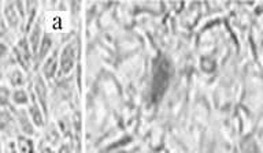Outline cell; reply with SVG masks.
Segmentation results:
<instances>
[{"mask_svg":"<svg viewBox=\"0 0 263 153\" xmlns=\"http://www.w3.org/2000/svg\"><path fill=\"white\" fill-rule=\"evenodd\" d=\"M14 56H15L16 62L21 64V67H24V70H28L30 66V60L33 58L32 48L29 46L28 38L20 40V42L14 48Z\"/></svg>","mask_w":263,"mask_h":153,"instance_id":"1","label":"cell"},{"mask_svg":"<svg viewBox=\"0 0 263 153\" xmlns=\"http://www.w3.org/2000/svg\"><path fill=\"white\" fill-rule=\"evenodd\" d=\"M4 19L7 22V25L12 29H15L20 25L21 15L18 13V9H16L15 3H6L4 5Z\"/></svg>","mask_w":263,"mask_h":153,"instance_id":"2","label":"cell"},{"mask_svg":"<svg viewBox=\"0 0 263 153\" xmlns=\"http://www.w3.org/2000/svg\"><path fill=\"white\" fill-rule=\"evenodd\" d=\"M76 47L71 42L70 46H67L62 52L61 58V70L62 73H69L71 70V67L74 64V59H76Z\"/></svg>","mask_w":263,"mask_h":153,"instance_id":"3","label":"cell"},{"mask_svg":"<svg viewBox=\"0 0 263 153\" xmlns=\"http://www.w3.org/2000/svg\"><path fill=\"white\" fill-rule=\"evenodd\" d=\"M16 122H18V126H20L22 134H25V136L34 134V127L36 126L33 124V122L29 118L28 112L18 111V114H16Z\"/></svg>","mask_w":263,"mask_h":153,"instance_id":"4","label":"cell"},{"mask_svg":"<svg viewBox=\"0 0 263 153\" xmlns=\"http://www.w3.org/2000/svg\"><path fill=\"white\" fill-rule=\"evenodd\" d=\"M34 95H36V99L40 104L41 108H44V112L47 110V89H45L44 79L41 77H37L36 81H34Z\"/></svg>","mask_w":263,"mask_h":153,"instance_id":"5","label":"cell"},{"mask_svg":"<svg viewBox=\"0 0 263 153\" xmlns=\"http://www.w3.org/2000/svg\"><path fill=\"white\" fill-rule=\"evenodd\" d=\"M28 114L29 118H30V120H32L33 124H34L36 127H41V126L44 124V114H43V110H41L40 104L39 103L34 101L33 104H30V105H29Z\"/></svg>","mask_w":263,"mask_h":153,"instance_id":"6","label":"cell"},{"mask_svg":"<svg viewBox=\"0 0 263 153\" xmlns=\"http://www.w3.org/2000/svg\"><path fill=\"white\" fill-rule=\"evenodd\" d=\"M51 47H52V40L49 37L48 34H44L43 36V40L40 42V47H39V51H37V59L39 60H44L47 58V55H48L49 50H51Z\"/></svg>","mask_w":263,"mask_h":153,"instance_id":"7","label":"cell"},{"mask_svg":"<svg viewBox=\"0 0 263 153\" xmlns=\"http://www.w3.org/2000/svg\"><path fill=\"white\" fill-rule=\"evenodd\" d=\"M16 150L18 153H34V145L30 138L26 136H21L16 142Z\"/></svg>","mask_w":263,"mask_h":153,"instance_id":"8","label":"cell"},{"mask_svg":"<svg viewBox=\"0 0 263 153\" xmlns=\"http://www.w3.org/2000/svg\"><path fill=\"white\" fill-rule=\"evenodd\" d=\"M57 56L52 55L44 60V64H43V74L45 75V78H52L55 75V71H57Z\"/></svg>","mask_w":263,"mask_h":153,"instance_id":"9","label":"cell"},{"mask_svg":"<svg viewBox=\"0 0 263 153\" xmlns=\"http://www.w3.org/2000/svg\"><path fill=\"white\" fill-rule=\"evenodd\" d=\"M11 101L15 104V105H20V107L26 105V104H29L28 92L25 91V89H22V88H18V89H15V91L11 93Z\"/></svg>","mask_w":263,"mask_h":153,"instance_id":"10","label":"cell"},{"mask_svg":"<svg viewBox=\"0 0 263 153\" xmlns=\"http://www.w3.org/2000/svg\"><path fill=\"white\" fill-rule=\"evenodd\" d=\"M8 81L11 83V86L14 88H21L25 83V75L22 73V70H12L10 74H8Z\"/></svg>","mask_w":263,"mask_h":153,"instance_id":"11","label":"cell"},{"mask_svg":"<svg viewBox=\"0 0 263 153\" xmlns=\"http://www.w3.org/2000/svg\"><path fill=\"white\" fill-rule=\"evenodd\" d=\"M11 103V92L7 86L0 85V108H6Z\"/></svg>","mask_w":263,"mask_h":153,"instance_id":"12","label":"cell"},{"mask_svg":"<svg viewBox=\"0 0 263 153\" xmlns=\"http://www.w3.org/2000/svg\"><path fill=\"white\" fill-rule=\"evenodd\" d=\"M11 116L6 111H0V132H4L11 123Z\"/></svg>","mask_w":263,"mask_h":153,"instance_id":"13","label":"cell"},{"mask_svg":"<svg viewBox=\"0 0 263 153\" xmlns=\"http://www.w3.org/2000/svg\"><path fill=\"white\" fill-rule=\"evenodd\" d=\"M7 54H8L7 46H6L4 42L0 41V60L6 58V56H7Z\"/></svg>","mask_w":263,"mask_h":153,"instance_id":"14","label":"cell"},{"mask_svg":"<svg viewBox=\"0 0 263 153\" xmlns=\"http://www.w3.org/2000/svg\"><path fill=\"white\" fill-rule=\"evenodd\" d=\"M40 153H55V152H53L52 149L49 148V146H41Z\"/></svg>","mask_w":263,"mask_h":153,"instance_id":"15","label":"cell"},{"mask_svg":"<svg viewBox=\"0 0 263 153\" xmlns=\"http://www.w3.org/2000/svg\"><path fill=\"white\" fill-rule=\"evenodd\" d=\"M59 153H69V148H67V146H62Z\"/></svg>","mask_w":263,"mask_h":153,"instance_id":"16","label":"cell"},{"mask_svg":"<svg viewBox=\"0 0 263 153\" xmlns=\"http://www.w3.org/2000/svg\"><path fill=\"white\" fill-rule=\"evenodd\" d=\"M0 78H2V69H0Z\"/></svg>","mask_w":263,"mask_h":153,"instance_id":"17","label":"cell"}]
</instances>
